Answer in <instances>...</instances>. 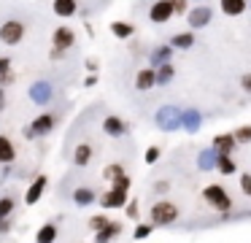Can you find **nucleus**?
Here are the masks:
<instances>
[{
  "label": "nucleus",
  "mask_w": 251,
  "mask_h": 243,
  "mask_svg": "<svg viewBox=\"0 0 251 243\" xmlns=\"http://www.w3.org/2000/svg\"><path fill=\"white\" fill-rule=\"evenodd\" d=\"M157 160H159V146H149V149H146V162H149V165H154Z\"/></svg>",
  "instance_id": "obj_38"
},
{
  "label": "nucleus",
  "mask_w": 251,
  "mask_h": 243,
  "mask_svg": "<svg viewBox=\"0 0 251 243\" xmlns=\"http://www.w3.org/2000/svg\"><path fill=\"white\" fill-rule=\"evenodd\" d=\"M14 208H17V197H14V194H3V197H0V219L14 216Z\"/></svg>",
  "instance_id": "obj_29"
},
{
  "label": "nucleus",
  "mask_w": 251,
  "mask_h": 243,
  "mask_svg": "<svg viewBox=\"0 0 251 243\" xmlns=\"http://www.w3.org/2000/svg\"><path fill=\"white\" fill-rule=\"evenodd\" d=\"M173 52H176V49L170 46V43H162V46L151 49V54H149V65H151V68H159V65L170 62V57H173Z\"/></svg>",
  "instance_id": "obj_15"
},
{
  "label": "nucleus",
  "mask_w": 251,
  "mask_h": 243,
  "mask_svg": "<svg viewBox=\"0 0 251 243\" xmlns=\"http://www.w3.org/2000/svg\"><path fill=\"white\" fill-rule=\"evenodd\" d=\"M211 19H213V8L208 3L195 5V8H189V14H186V22H189L192 30H202V27H208Z\"/></svg>",
  "instance_id": "obj_5"
},
{
  "label": "nucleus",
  "mask_w": 251,
  "mask_h": 243,
  "mask_svg": "<svg viewBox=\"0 0 251 243\" xmlns=\"http://www.w3.org/2000/svg\"><path fill=\"white\" fill-rule=\"evenodd\" d=\"M178 216H181L178 205L170 203V200H157L151 205V224L154 227H170L178 221Z\"/></svg>",
  "instance_id": "obj_1"
},
{
  "label": "nucleus",
  "mask_w": 251,
  "mask_h": 243,
  "mask_svg": "<svg viewBox=\"0 0 251 243\" xmlns=\"http://www.w3.org/2000/svg\"><path fill=\"white\" fill-rule=\"evenodd\" d=\"M130 176L127 173H122V176H116L114 181H111V189H122V192H130Z\"/></svg>",
  "instance_id": "obj_32"
},
{
  "label": "nucleus",
  "mask_w": 251,
  "mask_h": 243,
  "mask_svg": "<svg viewBox=\"0 0 251 243\" xmlns=\"http://www.w3.org/2000/svg\"><path fill=\"white\" fill-rule=\"evenodd\" d=\"M235 138H238V143H251V124H243V127L235 130Z\"/></svg>",
  "instance_id": "obj_35"
},
{
  "label": "nucleus",
  "mask_w": 251,
  "mask_h": 243,
  "mask_svg": "<svg viewBox=\"0 0 251 243\" xmlns=\"http://www.w3.org/2000/svg\"><path fill=\"white\" fill-rule=\"evenodd\" d=\"M11 57H0V86L14 84V70H11Z\"/></svg>",
  "instance_id": "obj_27"
},
{
  "label": "nucleus",
  "mask_w": 251,
  "mask_h": 243,
  "mask_svg": "<svg viewBox=\"0 0 251 243\" xmlns=\"http://www.w3.org/2000/svg\"><path fill=\"white\" fill-rule=\"evenodd\" d=\"M57 241V224L46 221L38 232H35V243H54Z\"/></svg>",
  "instance_id": "obj_26"
},
{
  "label": "nucleus",
  "mask_w": 251,
  "mask_h": 243,
  "mask_svg": "<svg viewBox=\"0 0 251 243\" xmlns=\"http://www.w3.org/2000/svg\"><path fill=\"white\" fill-rule=\"evenodd\" d=\"M173 79H176V65L173 62H165L157 68V86H168Z\"/></svg>",
  "instance_id": "obj_25"
},
{
  "label": "nucleus",
  "mask_w": 251,
  "mask_h": 243,
  "mask_svg": "<svg viewBox=\"0 0 251 243\" xmlns=\"http://www.w3.org/2000/svg\"><path fill=\"white\" fill-rule=\"evenodd\" d=\"M213 149L219 151V154H232L235 149H238V138H235V133H222L213 138Z\"/></svg>",
  "instance_id": "obj_14"
},
{
  "label": "nucleus",
  "mask_w": 251,
  "mask_h": 243,
  "mask_svg": "<svg viewBox=\"0 0 251 243\" xmlns=\"http://www.w3.org/2000/svg\"><path fill=\"white\" fill-rule=\"evenodd\" d=\"M108 216H103V214H98V216H92V219H89V227H92L95 232H100L103 230V227H108Z\"/></svg>",
  "instance_id": "obj_33"
},
{
  "label": "nucleus",
  "mask_w": 251,
  "mask_h": 243,
  "mask_svg": "<svg viewBox=\"0 0 251 243\" xmlns=\"http://www.w3.org/2000/svg\"><path fill=\"white\" fill-rule=\"evenodd\" d=\"M197 3H205V0H197Z\"/></svg>",
  "instance_id": "obj_46"
},
{
  "label": "nucleus",
  "mask_w": 251,
  "mask_h": 243,
  "mask_svg": "<svg viewBox=\"0 0 251 243\" xmlns=\"http://www.w3.org/2000/svg\"><path fill=\"white\" fill-rule=\"evenodd\" d=\"M103 133L111 135V138H125L127 135V122L122 116H114V113H111V116L103 119Z\"/></svg>",
  "instance_id": "obj_9"
},
{
  "label": "nucleus",
  "mask_w": 251,
  "mask_h": 243,
  "mask_svg": "<svg viewBox=\"0 0 251 243\" xmlns=\"http://www.w3.org/2000/svg\"><path fill=\"white\" fill-rule=\"evenodd\" d=\"M49 57H51V59H65V57H68V52H65V49H57V46H51Z\"/></svg>",
  "instance_id": "obj_42"
},
{
  "label": "nucleus",
  "mask_w": 251,
  "mask_h": 243,
  "mask_svg": "<svg viewBox=\"0 0 251 243\" xmlns=\"http://www.w3.org/2000/svg\"><path fill=\"white\" fill-rule=\"evenodd\" d=\"M122 173H127V170H125V165H119V162H111V165H105L103 178H105V181H114L116 176H122Z\"/></svg>",
  "instance_id": "obj_31"
},
{
  "label": "nucleus",
  "mask_w": 251,
  "mask_h": 243,
  "mask_svg": "<svg viewBox=\"0 0 251 243\" xmlns=\"http://www.w3.org/2000/svg\"><path fill=\"white\" fill-rule=\"evenodd\" d=\"M240 189L246 197H251V173H240Z\"/></svg>",
  "instance_id": "obj_37"
},
{
  "label": "nucleus",
  "mask_w": 251,
  "mask_h": 243,
  "mask_svg": "<svg viewBox=\"0 0 251 243\" xmlns=\"http://www.w3.org/2000/svg\"><path fill=\"white\" fill-rule=\"evenodd\" d=\"M119 235H122V224L119 221H108V227H103L100 232H95V243H111Z\"/></svg>",
  "instance_id": "obj_21"
},
{
  "label": "nucleus",
  "mask_w": 251,
  "mask_h": 243,
  "mask_svg": "<svg viewBox=\"0 0 251 243\" xmlns=\"http://www.w3.org/2000/svg\"><path fill=\"white\" fill-rule=\"evenodd\" d=\"M151 230H154L151 221H149V224H138V227H135V232H132V238H135V241H143V238L151 235Z\"/></svg>",
  "instance_id": "obj_34"
},
{
  "label": "nucleus",
  "mask_w": 251,
  "mask_h": 243,
  "mask_svg": "<svg viewBox=\"0 0 251 243\" xmlns=\"http://www.w3.org/2000/svg\"><path fill=\"white\" fill-rule=\"evenodd\" d=\"M111 32H114L116 38H132L135 27H132L130 22H111Z\"/></svg>",
  "instance_id": "obj_30"
},
{
  "label": "nucleus",
  "mask_w": 251,
  "mask_h": 243,
  "mask_svg": "<svg viewBox=\"0 0 251 243\" xmlns=\"http://www.w3.org/2000/svg\"><path fill=\"white\" fill-rule=\"evenodd\" d=\"M157 86V68H143V70H138V76H135V89L138 92H149V89H154Z\"/></svg>",
  "instance_id": "obj_12"
},
{
  "label": "nucleus",
  "mask_w": 251,
  "mask_h": 243,
  "mask_svg": "<svg viewBox=\"0 0 251 243\" xmlns=\"http://www.w3.org/2000/svg\"><path fill=\"white\" fill-rule=\"evenodd\" d=\"M216 162H219V151L216 149H205V151L197 154V167H200V170H213Z\"/></svg>",
  "instance_id": "obj_24"
},
{
  "label": "nucleus",
  "mask_w": 251,
  "mask_h": 243,
  "mask_svg": "<svg viewBox=\"0 0 251 243\" xmlns=\"http://www.w3.org/2000/svg\"><path fill=\"white\" fill-rule=\"evenodd\" d=\"M95 84H98V73H95V76L89 73V76H87V81H84V86H95Z\"/></svg>",
  "instance_id": "obj_44"
},
{
  "label": "nucleus",
  "mask_w": 251,
  "mask_h": 243,
  "mask_svg": "<svg viewBox=\"0 0 251 243\" xmlns=\"http://www.w3.org/2000/svg\"><path fill=\"white\" fill-rule=\"evenodd\" d=\"M87 70L89 73H98V62H95V59H87Z\"/></svg>",
  "instance_id": "obj_45"
},
{
  "label": "nucleus",
  "mask_w": 251,
  "mask_h": 243,
  "mask_svg": "<svg viewBox=\"0 0 251 243\" xmlns=\"http://www.w3.org/2000/svg\"><path fill=\"white\" fill-rule=\"evenodd\" d=\"M14 160H17V146L11 143L8 135H0V162L3 165H11Z\"/></svg>",
  "instance_id": "obj_22"
},
{
  "label": "nucleus",
  "mask_w": 251,
  "mask_h": 243,
  "mask_svg": "<svg viewBox=\"0 0 251 243\" xmlns=\"http://www.w3.org/2000/svg\"><path fill=\"white\" fill-rule=\"evenodd\" d=\"M157 124L162 130H176L181 127V108H173V106H165L157 111Z\"/></svg>",
  "instance_id": "obj_7"
},
{
  "label": "nucleus",
  "mask_w": 251,
  "mask_h": 243,
  "mask_svg": "<svg viewBox=\"0 0 251 243\" xmlns=\"http://www.w3.org/2000/svg\"><path fill=\"white\" fill-rule=\"evenodd\" d=\"M92 157H95V146L92 143H78L76 149H73V165L87 167L89 162H92Z\"/></svg>",
  "instance_id": "obj_16"
},
{
  "label": "nucleus",
  "mask_w": 251,
  "mask_h": 243,
  "mask_svg": "<svg viewBox=\"0 0 251 243\" xmlns=\"http://www.w3.org/2000/svg\"><path fill=\"white\" fill-rule=\"evenodd\" d=\"M51 11L60 19H71L78 14V0H51Z\"/></svg>",
  "instance_id": "obj_13"
},
{
  "label": "nucleus",
  "mask_w": 251,
  "mask_h": 243,
  "mask_svg": "<svg viewBox=\"0 0 251 243\" xmlns=\"http://www.w3.org/2000/svg\"><path fill=\"white\" fill-rule=\"evenodd\" d=\"M125 208H127V219H138V200H130Z\"/></svg>",
  "instance_id": "obj_40"
},
{
  "label": "nucleus",
  "mask_w": 251,
  "mask_h": 243,
  "mask_svg": "<svg viewBox=\"0 0 251 243\" xmlns=\"http://www.w3.org/2000/svg\"><path fill=\"white\" fill-rule=\"evenodd\" d=\"M195 43H197V38H195V30L176 32V35L170 38V46H173V49H181V52H186V49H192Z\"/></svg>",
  "instance_id": "obj_20"
},
{
  "label": "nucleus",
  "mask_w": 251,
  "mask_h": 243,
  "mask_svg": "<svg viewBox=\"0 0 251 243\" xmlns=\"http://www.w3.org/2000/svg\"><path fill=\"white\" fill-rule=\"evenodd\" d=\"M54 124H57V116H54V113H41V116H35L33 122L25 127V138H27V140L44 138V135H49L51 130H54Z\"/></svg>",
  "instance_id": "obj_4"
},
{
  "label": "nucleus",
  "mask_w": 251,
  "mask_h": 243,
  "mask_svg": "<svg viewBox=\"0 0 251 243\" xmlns=\"http://www.w3.org/2000/svg\"><path fill=\"white\" fill-rule=\"evenodd\" d=\"M25 32H27V27L22 19H6L0 25V43L3 46H19L25 41Z\"/></svg>",
  "instance_id": "obj_3"
},
{
  "label": "nucleus",
  "mask_w": 251,
  "mask_h": 243,
  "mask_svg": "<svg viewBox=\"0 0 251 243\" xmlns=\"http://www.w3.org/2000/svg\"><path fill=\"white\" fill-rule=\"evenodd\" d=\"M127 203H130V194L122 192V189H108V192L100 197V205H103V208H125Z\"/></svg>",
  "instance_id": "obj_11"
},
{
  "label": "nucleus",
  "mask_w": 251,
  "mask_h": 243,
  "mask_svg": "<svg viewBox=\"0 0 251 243\" xmlns=\"http://www.w3.org/2000/svg\"><path fill=\"white\" fill-rule=\"evenodd\" d=\"M95 200H100L95 189H89V187H78V189H73V203H76L78 208H87V205H92V203H95Z\"/></svg>",
  "instance_id": "obj_19"
},
{
  "label": "nucleus",
  "mask_w": 251,
  "mask_h": 243,
  "mask_svg": "<svg viewBox=\"0 0 251 243\" xmlns=\"http://www.w3.org/2000/svg\"><path fill=\"white\" fill-rule=\"evenodd\" d=\"M173 3V11H176V16H181V14H189V0H170Z\"/></svg>",
  "instance_id": "obj_36"
},
{
  "label": "nucleus",
  "mask_w": 251,
  "mask_h": 243,
  "mask_svg": "<svg viewBox=\"0 0 251 243\" xmlns=\"http://www.w3.org/2000/svg\"><path fill=\"white\" fill-rule=\"evenodd\" d=\"M240 89L251 95V73H243V76H240Z\"/></svg>",
  "instance_id": "obj_41"
},
{
  "label": "nucleus",
  "mask_w": 251,
  "mask_h": 243,
  "mask_svg": "<svg viewBox=\"0 0 251 243\" xmlns=\"http://www.w3.org/2000/svg\"><path fill=\"white\" fill-rule=\"evenodd\" d=\"M30 100L38 103V106H46V103L51 100V84H46V81L33 84V86H30Z\"/></svg>",
  "instance_id": "obj_18"
},
{
  "label": "nucleus",
  "mask_w": 251,
  "mask_h": 243,
  "mask_svg": "<svg viewBox=\"0 0 251 243\" xmlns=\"http://www.w3.org/2000/svg\"><path fill=\"white\" fill-rule=\"evenodd\" d=\"M200 124H202L200 111H195V108H184V111H181V127H184L186 133H197Z\"/></svg>",
  "instance_id": "obj_17"
},
{
  "label": "nucleus",
  "mask_w": 251,
  "mask_h": 243,
  "mask_svg": "<svg viewBox=\"0 0 251 243\" xmlns=\"http://www.w3.org/2000/svg\"><path fill=\"white\" fill-rule=\"evenodd\" d=\"M216 167H219V173H222V176H232V173H238V165L232 162V154H219Z\"/></svg>",
  "instance_id": "obj_28"
},
{
  "label": "nucleus",
  "mask_w": 251,
  "mask_h": 243,
  "mask_svg": "<svg viewBox=\"0 0 251 243\" xmlns=\"http://www.w3.org/2000/svg\"><path fill=\"white\" fill-rule=\"evenodd\" d=\"M46 184H49V178L44 176V173H38V176L33 178V184L27 187V192H25V203L27 205H35L41 200V194H44V189H46Z\"/></svg>",
  "instance_id": "obj_10"
},
{
  "label": "nucleus",
  "mask_w": 251,
  "mask_h": 243,
  "mask_svg": "<svg viewBox=\"0 0 251 243\" xmlns=\"http://www.w3.org/2000/svg\"><path fill=\"white\" fill-rule=\"evenodd\" d=\"M219 5H222V14L240 16V14H246V8H249V0H219Z\"/></svg>",
  "instance_id": "obj_23"
},
{
  "label": "nucleus",
  "mask_w": 251,
  "mask_h": 243,
  "mask_svg": "<svg viewBox=\"0 0 251 243\" xmlns=\"http://www.w3.org/2000/svg\"><path fill=\"white\" fill-rule=\"evenodd\" d=\"M6 111V86H0V113Z\"/></svg>",
  "instance_id": "obj_43"
},
{
  "label": "nucleus",
  "mask_w": 251,
  "mask_h": 243,
  "mask_svg": "<svg viewBox=\"0 0 251 243\" xmlns=\"http://www.w3.org/2000/svg\"><path fill=\"white\" fill-rule=\"evenodd\" d=\"M173 16H176V11L170 0H154L151 8H149V22H154V25H168Z\"/></svg>",
  "instance_id": "obj_6"
},
{
  "label": "nucleus",
  "mask_w": 251,
  "mask_h": 243,
  "mask_svg": "<svg viewBox=\"0 0 251 243\" xmlns=\"http://www.w3.org/2000/svg\"><path fill=\"white\" fill-rule=\"evenodd\" d=\"M51 46L57 49H65V52H71L73 46H76V32L71 30V27H57L54 32H51Z\"/></svg>",
  "instance_id": "obj_8"
},
{
  "label": "nucleus",
  "mask_w": 251,
  "mask_h": 243,
  "mask_svg": "<svg viewBox=\"0 0 251 243\" xmlns=\"http://www.w3.org/2000/svg\"><path fill=\"white\" fill-rule=\"evenodd\" d=\"M14 230V219L8 216V219H0V235H8V232Z\"/></svg>",
  "instance_id": "obj_39"
},
{
  "label": "nucleus",
  "mask_w": 251,
  "mask_h": 243,
  "mask_svg": "<svg viewBox=\"0 0 251 243\" xmlns=\"http://www.w3.org/2000/svg\"><path fill=\"white\" fill-rule=\"evenodd\" d=\"M202 200H205L208 205H213L216 211H222V214H227V211L232 208V197H229V192L222 184H208V187L202 189Z\"/></svg>",
  "instance_id": "obj_2"
}]
</instances>
